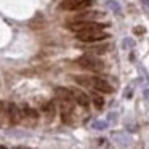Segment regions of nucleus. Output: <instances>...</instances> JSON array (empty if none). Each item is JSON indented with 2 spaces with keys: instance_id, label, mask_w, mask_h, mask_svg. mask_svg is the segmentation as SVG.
I'll use <instances>...</instances> for the list:
<instances>
[{
  "instance_id": "1",
  "label": "nucleus",
  "mask_w": 149,
  "mask_h": 149,
  "mask_svg": "<svg viewBox=\"0 0 149 149\" xmlns=\"http://www.w3.org/2000/svg\"><path fill=\"white\" fill-rule=\"evenodd\" d=\"M77 64L82 66L84 69H88V71H93V72H100V71H103V68H104L100 59L93 58V56H90V55L80 56V58L77 59Z\"/></svg>"
},
{
  "instance_id": "2",
  "label": "nucleus",
  "mask_w": 149,
  "mask_h": 149,
  "mask_svg": "<svg viewBox=\"0 0 149 149\" xmlns=\"http://www.w3.org/2000/svg\"><path fill=\"white\" fill-rule=\"evenodd\" d=\"M69 29L74 31L75 34L79 32H84V31H90V29H104L106 27V24H100V23H91V21H75V23H71L69 24Z\"/></svg>"
},
{
  "instance_id": "3",
  "label": "nucleus",
  "mask_w": 149,
  "mask_h": 149,
  "mask_svg": "<svg viewBox=\"0 0 149 149\" xmlns=\"http://www.w3.org/2000/svg\"><path fill=\"white\" fill-rule=\"evenodd\" d=\"M104 39H109V36L98 29H90L77 34V40H80V42H98V40H104Z\"/></svg>"
},
{
  "instance_id": "4",
  "label": "nucleus",
  "mask_w": 149,
  "mask_h": 149,
  "mask_svg": "<svg viewBox=\"0 0 149 149\" xmlns=\"http://www.w3.org/2000/svg\"><path fill=\"white\" fill-rule=\"evenodd\" d=\"M93 3V0H64L59 8L61 10H72V11H77V10H84V8H88L90 5Z\"/></svg>"
},
{
  "instance_id": "5",
  "label": "nucleus",
  "mask_w": 149,
  "mask_h": 149,
  "mask_svg": "<svg viewBox=\"0 0 149 149\" xmlns=\"http://www.w3.org/2000/svg\"><path fill=\"white\" fill-rule=\"evenodd\" d=\"M90 87H93L95 90H98V91H103V93H112V87H111L106 80H103V79H100V77H91L90 79Z\"/></svg>"
},
{
  "instance_id": "6",
  "label": "nucleus",
  "mask_w": 149,
  "mask_h": 149,
  "mask_svg": "<svg viewBox=\"0 0 149 149\" xmlns=\"http://www.w3.org/2000/svg\"><path fill=\"white\" fill-rule=\"evenodd\" d=\"M72 91V96H74V101H77V104H80L82 107H88L90 104V98L80 90H71Z\"/></svg>"
},
{
  "instance_id": "7",
  "label": "nucleus",
  "mask_w": 149,
  "mask_h": 149,
  "mask_svg": "<svg viewBox=\"0 0 149 149\" xmlns=\"http://www.w3.org/2000/svg\"><path fill=\"white\" fill-rule=\"evenodd\" d=\"M8 116H10V122L11 123H18L21 122V111L16 104L10 103L8 104Z\"/></svg>"
},
{
  "instance_id": "8",
  "label": "nucleus",
  "mask_w": 149,
  "mask_h": 149,
  "mask_svg": "<svg viewBox=\"0 0 149 149\" xmlns=\"http://www.w3.org/2000/svg\"><path fill=\"white\" fill-rule=\"evenodd\" d=\"M56 96L63 101V103H72L74 101V96H72V91L68 90V88L58 87L56 88Z\"/></svg>"
},
{
  "instance_id": "9",
  "label": "nucleus",
  "mask_w": 149,
  "mask_h": 149,
  "mask_svg": "<svg viewBox=\"0 0 149 149\" xmlns=\"http://www.w3.org/2000/svg\"><path fill=\"white\" fill-rule=\"evenodd\" d=\"M112 138L116 139L117 143H119L120 146H130L133 143V139L130 138L127 133H120V132H114L112 133Z\"/></svg>"
},
{
  "instance_id": "10",
  "label": "nucleus",
  "mask_w": 149,
  "mask_h": 149,
  "mask_svg": "<svg viewBox=\"0 0 149 149\" xmlns=\"http://www.w3.org/2000/svg\"><path fill=\"white\" fill-rule=\"evenodd\" d=\"M107 125H109V123H107L106 120H95V122L91 123V128H95V130H106Z\"/></svg>"
},
{
  "instance_id": "11",
  "label": "nucleus",
  "mask_w": 149,
  "mask_h": 149,
  "mask_svg": "<svg viewBox=\"0 0 149 149\" xmlns=\"http://www.w3.org/2000/svg\"><path fill=\"white\" fill-rule=\"evenodd\" d=\"M107 50H109V45H101V47H91L90 52H93V53H106Z\"/></svg>"
},
{
  "instance_id": "12",
  "label": "nucleus",
  "mask_w": 149,
  "mask_h": 149,
  "mask_svg": "<svg viewBox=\"0 0 149 149\" xmlns=\"http://www.w3.org/2000/svg\"><path fill=\"white\" fill-rule=\"evenodd\" d=\"M93 103H95V106H96V109H101V107L104 106V100L101 96H98V95H93Z\"/></svg>"
},
{
  "instance_id": "13",
  "label": "nucleus",
  "mask_w": 149,
  "mask_h": 149,
  "mask_svg": "<svg viewBox=\"0 0 149 149\" xmlns=\"http://www.w3.org/2000/svg\"><path fill=\"white\" fill-rule=\"evenodd\" d=\"M107 7H109L111 10H114L117 15H120V5L117 3V2H114V0H109V2H107Z\"/></svg>"
},
{
  "instance_id": "14",
  "label": "nucleus",
  "mask_w": 149,
  "mask_h": 149,
  "mask_svg": "<svg viewBox=\"0 0 149 149\" xmlns=\"http://www.w3.org/2000/svg\"><path fill=\"white\" fill-rule=\"evenodd\" d=\"M43 109L47 111V114H48V116H55V106H53L52 103H48V104H45V106H43Z\"/></svg>"
},
{
  "instance_id": "15",
  "label": "nucleus",
  "mask_w": 149,
  "mask_h": 149,
  "mask_svg": "<svg viewBox=\"0 0 149 149\" xmlns=\"http://www.w3.org/2000/svg\"><path fill=\"white\" fill-rule=\"evenodd\" d=\"M123 47H135V42H133V40H130V39H125Z\"/></svg>"
},
{
  "instance_id": "16",
  "label": "nucleus",
  "mask_w": 149,
  "mask_h": 149,
  "mask_svg": "<svg viewBox=\"0 0 149 149\" xmlns=\"http://www.w3.org/2000/svg\"><path fill=\"white\" fill-rule=\"evenodd\" d=\"M141 3H143V7L149 11V0H141Z\"/></svg>"
},
{
  "instance_id": "17",
  "label": "nucleus",
  "mask_w": 149,
  "mask_h": 149,
  "mask_svg": "<svg viewBox=\"0 0 149 149\" xmlns=\"http://www.w3.org/2000/svg\"><path fill=\"white\" fill-rule=\"evenodd\" d=\"M143 96H144V98H146V100H148V101H149V88H146V90H144V91H143Z\"/></svg>"
},
{
  "instance_id": "18",
  "label": "nucleus",
  "mask_w": 149,
  "mask_h": 149,
  "mask_svg": "<svg viewBox=\"0 0 149 149\" xmlns=\"http://www.w3.org/2000/svg\"><path fill=\"white\" fill-rule=\"evenodd\" d=\"M135 32L136 34H143L144 32V27H135Z\"/></svg>"
},
{
  "instance_id": "19",
  "label": "nucleus",
  "mask_w": 149,
  "mask_h": 149,
  "mask_svg": "<svg viewBox=\"0 0 149 149\" xmlns=\"http://www.w3.org/2000/svg\"><path fill=\"white\" fill-rule=\"evenodd\" d=\"M132 95H133L132 88H127V91H125V96H127V98H130V96H132Z\"/></svg>"
},
{
  "instance_id": "20",
  "label": "nucleus",
  "mask_w": 149,
  "mask_h": 149,
  "mask_svg": "<svg viewBox=\"0 0 149 149\" xmlns=\"http://www.w3.org/2000/svg\"><path fill=\"white\" fill-rule=\"evenodd\" d=\"M2 111H3V103H0V114H2Z\"/></svg>"
},
{
  "instance_id": "21",
  "label": "nucleus",
  "mask_w": 149,
  "mask_h": 149,
  "mask_svg": "<svg viewBox=\"0 0 149 149\" xmlns=\"http://www.w3.org/2000/svg\"><path fill=\"white\" fill-rule=\"evenodd\" d=\"M18 149H31V148H18Z\"/></svg>"
},
{
  "instance_id": "22",
  "label": "nucleus",
  "mask_w": 149,
  "mask_h": 149,
  "mask_svg": "<svg viewBox=\"0 0 149 149\" xmlns=\"http://www.w3.org/2000/svg\"><path fill=\"white\" fill-rule=\"evenodd\" d=\"M0 149H7V148H5V146H0Z\"/></svg>"
}]
</instances>
